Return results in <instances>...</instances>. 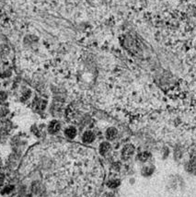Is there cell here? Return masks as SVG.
Wrapping results in <instances>:
<instances>
[{"instance_id": "cell-1", "label": "cell", "mask_w": 196, "mask_h": 197, "mask_svg": "<svg viewBox=\"0 0 196 197\" xmlns=\"http://www.w3.org/2000/svg\"><path fill=\"white\" fill-rule=\"evenodd\" d=\"M23 165L30 172H40L51 197H89L101 176L97 158L80 148L36 147Z\"/></svg>"}, {"instance_id": "cell-2", "label": "cell", "mask_w": 196, "mask_h": 197, "mask_svg": "<svg viewBox=\"0 0 196 197\" xmlns=\"http://www.w3.org/2000/svg\"><path fill=\"white\" fill-rule=\"evenodd\" d=\"M134 152V147L132 145H127L124 147V149L121 151V157L124 159L129 158Z\"/></svg>"}, {"instance_id": "cell-3", "label": "cell", "mask_w": 196, "mask_h": 197, "mask_svg": "<svg viewBox=\"0 0 196 197\" xmlns=\"http://www.w3.org/2000/svg\"><path fill=\"white\" fill-rule=\"evenodd\" d=\"M94 139H95V135H94V134H93L91 131L85 132L84 134H83V137H82L83 142H84V143H88V144L93 142Z\"/></svg>"}, {"instance_id": "cell-4", "label": "cell", "mask_w": 196, "mask_h": 197, "mask_svg": "<svg viewBox=\"0 0 196 197\" xmlns=\"http://www.w3.org/2000/svg\"><path fill=\"white\" fill-rule=\"evenodd\" d=\"M60 127H61V125L57 121H53V122H51V124L49 125L48 130L51 134H55L60 130Z\"/></svg>"}, {"instance_id": "cell-5", "label": "cell", "mask_w": 196, "mask_h": 197, "mask_svg": "<svg viewBox=\"0 0 196 197\" xmlns=\"http://www.w3.org/2000/svg\"><path fill=\"white\" fill-rule=\"evenodd\" d=\"M117 137V130L113 127H111L109 128L107 131H106V137L109 139V140H113L114 139L115 137Z\"/></svg>"}, {"instance_id": "cell-6", "label": "cell", "mask_w": 196, "mask_h": 197, "mask_svg": "<svg viewBox=\"0 0 196 197\" xmlns=\"http://www.w3.org/2000/svg\"><path fill=\"white\" fill-rule=\"evenodd\" d=\"M65 134H66V137H68V138H74L77 135V129L75 127H73V126L68 127L67 129H66Z\"/></svg>"}, {"instance_id": "cell-7", "label": "cell", "mask_w": 196, "mask_h": 197, "mask_svg": "<svg viewBox=\"0 0 196 197\" xmlns=\"http://www.w3.org/2000/svg\"><path fill=\"white\" fill-rule=\"evenodd\" d=\"M110 149H111V145H110L108 142H103L100 146V152L101 155H105L106 153L109 152Z\"/></svg>"}, {"instance_id": "cell-8", "label": "cell", "mask_w": 196, "mask_h": 197, "mask_svg": "<svg viewBox=\"0 0 196 197\" xmlns=\"http://www.w3.org/2000/svg\"><path fill=\"white\" fill-rule=\"evenodd\" d=\"M6 99H7L6 93H5V92H0V103L3 102V101H5Z\"/></svg>"}, {"instance_id": "cell-9", "label": "cell", "mask_w": 196, "mask_h": 197, "mask_svg": "<svg viewBox=\"0 0 196 197\" xmlns=\"http://www.w3.org/2000/svg\"><path fill=\"white\" fill-rule=\"evenodd\" d=\"M118 184H119L118 181H112L111 182L109 183V186L112 187V188H114V187H116L118 185Z\"/></svg>"}]
</instances>
